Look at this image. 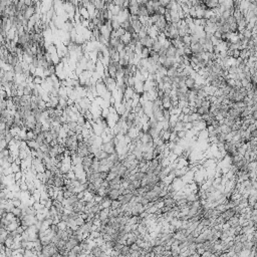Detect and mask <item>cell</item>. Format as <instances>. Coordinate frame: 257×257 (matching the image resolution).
<instances>
[{
    "label": "cell",
    "instance_id": "1",
    "mask_svg": "<svg viewBox=\"0 0 257 257\" xmlns=\"http://www.w3.org/2000/svg\"><path fill=\"white\" fill-rule=\"evenodd\" d=\"M119 196H121V191L117 190V189H113L109 192H105L103 199H109L111 201H115V200H119Z\"/></svg>",
    "mask_w": 257,
    "mask_h": 257
},
{
    "label": "cell",
    "instance_id": "2",
    "mask_svg": "<svg viewBox=\"0 0 257 257\" xmlns=\"http://www.w3.org/2000/svg\"><path fill=\"white\" fill-rule=\"evenodd\" d=\"M191 51L193 54H203L205 53V47L201 42L195 43V44H191Z\"/></svg>",
    "mask_w": 257,
    "mask_h": 257
},
{
    "label": "cell",
    "instance_id": "3",
    "mask_svg": "<svg viewBox=\"0 0 257 257\" xmlns=\"http://www.w3.org/2000/svg\"><path fill=\"white\" fill-rule=\"evenodd\" d=\"M185 85H186V87H188L189 89H194V87H196V85H197L196 79H195L194 76H192L191 74H189L188 76H187L186 81H185Z\"/></svg>",
    "mask_w": 257,
    "mask_h": 257
},
{
    "label": "cell",
    "instance_id": "4",
    "mask_svg": "<svg viewBox=\"0 0 257 257\" xmlns=\"http://www.w3.org/2000/svg\"><path fill=\"white\" fill-rule=\"evenodd\" d=\"M131 251H132L131 246L125 244V245H123V247H121V250H119V255H121V256H131Z\"/></svg>",
    "mask_w": 257,
    "mask_h": 257
},
{
    "label": "cell",
    "instance_id": "5",
    "mask_svg": "<svg viewBox=\"0 0 257 257\" xmlns=\"http://www.w3.org/2000/svg\"><path fill=\"white\" fill-rule=\"evenodd\" d=\"M109 210H111V208H105V209H101V210L99 211V213L97 214V217L101 219V221L105 220V218H107V217H109Z\"/></svg>",
    "mask_w": 257,
    "mask_h": 257
},
{
    "label": "cell",
    "instance_id": "6",
    "mask_svg": "<svg viewBox=\"0 0 257 257\" xmlns=\"http://www.w3.org/2000/svg\"><path fill=\"white\" fill-rule=\"evenodd\" d=\"M19 191L20 192H26V191H28V184L26 182H22L19 185Z\"/></svg>",
    "mask_w": 257,
    "mask_h": 257
},
{
    "label": "cell",
    "instance_id": "7",
    "mask_svg": "<svg viewBox=\"0 0 257 257\" xmlns=\"http://www.w3.org/2000/svg\"><path fill=\"white\" fill-rule=\"evenodd\" d=\"M58 226H59V229H60V230H65V229L67 228V222H65V221H63V220H60L58 222Z\"/></svg>",
    "mask_w": 257,
    "mask_h": 257
}]
</instances>
